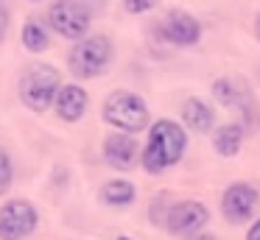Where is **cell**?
Segmentation results:
<instances>
[{"label": "cell", "mask_w": 260, "mask_h": 240, "mask_svg": "<svg viewBox=\"0 0 260 240\" xmlns=\"http://www.w3.org/2000/svg\"><path fill=\"white\" fill-rule=\"evenodd\" d=\"M187 151V131L185 123H176L171 117H159L148 126L146 145L140 154V165L146 173L159 176V173L171 170L174 165H179L182 156Z\"/></svg>", "instance_id": "cell-1"}, {"label": "cell", "mask_w": 260, "mask_h": 240, "mask_svg": "<svg viewBox=\"0 0 260 240\" xmlns=\"http://www.w3.org/2000/svg\"><path fill=\"white\" fill-rule=\"evenodd\" d=\"M101 117L107 126L129 134L146 131L151 126V112H148L146 98L132 89H112L101 104Z\"/></svg>", "instance_id": "cell-2"}, {"label": "cell", "mask_w": 260, "mask_h": 240, "mask_svg": "<svg viewBox=\"0 0 260 240\" xmlns=\"http://www.w3.org/2000/svg\"><path fill=\"white\" fill-rule=\"evenodd\" d=\"M59 89H62V73L56 70L53 64L48 61H37V64H28L23 70L17 81V92H20V100H23L25 109L37 112H48L56 100Z\"/></svg>", "instance_id": "cell-3"}, {"label": "cell", "mask_w": 260, "mask_h": 240, "mask_svg": "<svg viewBox=\"0 0 260 240\" xmlns=\"http://www.w3.org/2000/svg\"><path fill=\"white\" fill-rule=\"evenodd\" d=\"M112 56H115V48L107 33H87L84 39L73 42V48H70L68 70L79 81H90V78H98L109 70Z\"/></svg>", "instance_id": "cell-4"}, {"label": "cell", "mask_w": 260, "mask_h": 240, "mask_svg": "<svg viewBox=\"0 0 260 240\" xmlns=\"http://www.w3.org/2000/svg\"><path fill=\"white\" fill-rule=\"evenodd\" d=\"M45 20L53 33H59L62 39H70V42H79L90 33L92 9L84 0H53L48 6Z\"/></svg>", "instance_id": "cell-5"}, {"label": "cell", "mask_w": 260, "mask_h": 240, "mask_svg": "<svg viewBox=\"0 0 260 240\" xmlns=\"http://www.w3.org/2000/svg\"><path fill=\"white\" fill-rule=\"evenodd\" d=\"M210 92H213L215 104L226 106V109H235L238 115L243 117L246 126L254 123V92H252V87H249L246 78H241V76H218L213 81V87H210Z\"/></svg>", "instance_id": "cell-6"}, {"label": "cell", "mask_w": 260, "mask_h": 240, "mask_svg": "<svg viewBox=\"0 0 260 240\" xmlns=\"http://www.w3.org/2000/svg\"><path fill=\"white\" fill-rule=\"evenodd\" d=\"M40 226V210L25 198H9L0 207V240H25Z\"/></svg>", "instance_id": "cell-7"}, {"label": "cell", "mask_w": 260, "mask_h": 240, "mask_svg": "<svg viewBox=\"0 0 260 240\" xmlns=\"http://www.w3.org/2000/svg\"><path fill=\"white\" fill-rule=\"evenodd\" d=\"M210 221V210L207 204L196 198H185V201H176L171 204L168 218H165V229H168L174 237H193V234L204 232Z\"/></svg>", "instance_id": "cell-8"}, {"label": "cell", "mask_w": 260, "mask_h": 240, "mask_svg": "<svg viewBox=\"0 0 260 240\" xmlns=\"http://www.w3.org/2000/svg\"><path fill=\"white\" fill-rule=\"evenodd\" d=\"M260 207V193L257 187H252L249 182H235L224 190L221 195V215L226 223L241 226V223L252 221V215Z\"/></svg>", "instance_id": "cell-9"}, {"label": "cell", "mask_w": 260, "mask_h": 240, "mask_svg": "<svg viewBox=\"0 0 260 240\" xmlns=\"http://www.w3.org/2000/svg\"><path fill=\"white\" fill-rule=\"evenodd\" d=\"M202 33H204L202 22L185 9H168L162 22H159V37L165 42L176 45V48H193V45H199L202 42Z\"/></svg>", "instance_id": "cell-10"}, {"label": "cell", "mask_w": 260, "mask_h": 240, "mask_svg": "<svg viewBox=\"0 0 260 240\" xmlns=\"http://www.w3.org/2000/svg\"><path fill=\"white\" fill-rule=\"evenodd\" d=\"M140 154H143V148H140V143H137L135 134L118 131V128H115L112 134L104 137L101 156L112 170L126 173V170H132V167H137L140 165Z\"/></svg>", "instance_id": "cell-11"}, {"label": "cell", "mask_w": 260, "mask_h": 240, "mask_svg": "<svg viewBox=\"0 0 260 240\" xmlns=\"http://www.w3.org/2000/svg\"><path fill=\"white\" fill-rule=\"evenodd\" d=\"M87 109H90V95H87V89L79 87V84H62L56 100H53V112H56L59 120L79 123L87 115Z\"/></svg>", "instance_id": "cell-12"}, {"label": "cell", "mask_w": 260, "mask_h": 240, "mask_svg": "<svg viewBox=\"0 0 260 240\" xmlns=\"http://www.w3.org/2000/svg\"><path fill=\"white\" fill-rule=\"evenodd\" d=\"M182 123H185L187 131L196 134H207L215 128V109L213 104H207L199 95H190V98L182 104Z\"/></svg>", "instance_id": "cell-13"}, {"label": "cell", "mask_w": 260, "mask_h": 240, "mask_svg": "<svg viewBox=\"0 0 260 240\" xmlns=\"http://www.w3.org/2000/svg\"><path fill=\"white\" fill-rule=\"evenodd\" d=\"M98 198L104 207H112V210H126L137 201V187L129 179H109L107 184H101L98 190Z\"/></svg>", "instance_id": "cell-14"}, {"label": "cell", "mask_w": 260, "mask_h": 240, "mask_svg": "<svg viewBox=\"0 0 260 240\" xmlns=\"http://www.w3.org/2000/svg\"><path fill=\"white\" fill-rule=\"evenodd\" d=\"M246 134V123H224L213 128V148L218 156H238Z\"/></svg>", "instance_id": "cell-15"}, {"label": "cell", "mask_w": 260, "mask_h": 240, "mask_svg": "<svg viewBox=\"0 0 260 240\" xmlns=\"http://www.w3.org/2000/svg\"><path fill=\"white\" fill-rule=\"evenodd\" d=\"M20 42L28 53H45L51 48V25H48V20L28 17L23 22V31H20Z\"/></svg>", "instance_id": "cell-16"}, {"label": "cell", "mask_w": 260, "mask_h": 240, "mask_svg": "<svg viewBox=\"0 0 260 240\" xmlns=\"http://www.w3.org/2000/svg\"><path fill=\"white\" fill-rule=\"evenodd\" d=\"M12 184H14V162L12 154L0 145V198L12 190Z\"/></svg>", "instance_id": "cell-17"}, {"label": "cell", "mask_w": 260, "mask_h": 240, "mask_svg": "<svg viewBox=\"0 0 260 240\" xmlns=\"http://www.w3.org/2000/svg\"><path fill=\"white\" fill-rule=\"evenodd\" d=\"M168 210H171L168 195H154V198H151V207H148V218H151V223H154V226H165V218H168Z\"/></svg>", "instance_id": "cell-18"}, {"label": "cell", "mask_w": 260, "mask_h": 240, "mask_svg": "<svg viewBox=\"0 0 260 240\" xmlns=\"http://www.w3.org/2000/svg\"><path fill=\"white\" fill-rule=\"evenodd\" d=\"M120 3H123V9L129 14H146V11L157 9L159 0H120Z\"/></svg>", "instance_id": "cell-19"}, {"label": "cell", "mask_w": 260, "mask_h": 240, "mask_svg": "<svg viewBox=\"0 0 260 240\" xmlns=\"http://www.w3.org/2000/svg\"><path fill=\"white\" fill-rule=\"evenodd\" d=\"M9 25H12V11H9L6 0H0V45L6 42V37H9Z\"/></svg>", "instance_id": "cell-20"}, {"label": "cell", "mask_w": 260, "mask_h": 240, "mask_svg": "<svg viewBox=\"0 0 260 240\" xmlns=\"http://www.w3.org/2000/svg\"><path fill=\"white\" fill-rule=\"evenodd\" d=\"M246 240H260V218L252 221V226L246 229Z\"/></svg>", "instance_id": "cell-21"}, {"label": "cell", "mask_w": 260, "mask_h": 240, "mask_svg": "<svg viewBox=\"0 0 260 240\" xmlns=\"http://www.w3.org/2000/svg\"><path fill=\"white\" fill-rule=\"evenodd\" d=\"M187 240H218L215 234H204V232H199V234H193V237H187Z\"/></svg>", "instance_id": "cell-22"}, {"label": "cell", "mask_w": 260, "mask_h": 240, "mask_svg": "<svg viewBox=\"0 0 260 240\" xmlns=\"http://www.w3.org/2000/svg\"><path fill=\"white\" fill-rule=\"evenodd\" d=\"M254 37H257V42H260V11H257V17H254Z\"/></svg>", "instance_id": "cell-23"}, {"label": "cell", "mask_w": 260, "mask_h": 240, "mask_svg": "<svg viewBox=\"0 0 260 240\" xmlns=\"http://www.w3.org/2000/svg\"><path fill=\"white\" fill-rule=\"evenodd\" d=\"M118 240H132V237H129V234H120V237H118Z\"/></svg>", "instance_id": "cell-24"}, {"label": "cell", "mask_w": 260, "mask_h": 240, "mask_svg": "<svg viewBox=\"0 0 260 240\" xmlns=\"http://www.w3.org/2000/svg\"><path fill=\"white\" fill-rule=\"evenodd\" d=\"M31 3H40V0H31Z\"/></svg>", "instance_id": "cell-25"}, {"label": "cell", "mask_w": 260, "mask_h": 240, "mask_svg": "<svg viewBox=\"0 0 260 240\" xmlns=\"http://www.w3.org/2000/svg\"><path fill=\"white\" fill-rule=\"evenodd\" d=\"M257 120H260V115H257Z\"/></svg>", "instance_id": "cell-26"}]
</instances>
